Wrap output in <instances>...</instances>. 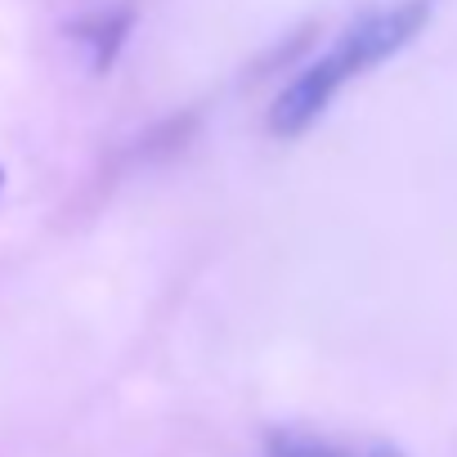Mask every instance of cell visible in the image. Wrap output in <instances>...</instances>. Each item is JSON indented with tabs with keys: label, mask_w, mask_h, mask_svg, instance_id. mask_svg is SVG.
Instances as JSON below:
<instances>
[{
	"label": "cell",
	"mask_w": 457,
	"mask_h": 457,
	"mask_svg": "<svg viewBox=\"0 0 457 457\" xmlns=\"http://www.w3.org/2000/svg\"><path fill=\"white\" fill-rule=\"evenodd\" d=\"M430 23V0H395V5H377V10H363L341 37L337 46L314 59L270 108V130L283 135V139H296L305 135L323 112L328 104L337 99V90L354 77H363L368 68L395 59L408 41H417V32Z\"/></svg>",
	"instance_id": "1"
},
{
	"label": "cell",
	"mask_w": 457,
	"mask_h": 457,
	"mask_svg": "<svg viewBox=\"0 0 457 457\" xmlns=\"http://www.w3.org/2000/svg\"><path fill=\"white\" fill-rule=\"evenodd\" d=\"M0 179H5V175H0Z\"/></svg>",
	"instance_id": "3"
},
{
	"label": "cell",
	"mask_w": 457,
	"mask_h": 457,
	"mask_svg": "<svg viewBox=\"0 0 457 457\" xmlns=\"http://www.w3.org/2000/svg\"><path fill=\"white\" fill-rule=\"evenodd\" d=\"M270 457H403L395 444H363V448H345L332 439H319L310 430H274L265 439Z\"/></svg>",
	"instance_id": "2"
}]
</instances>
